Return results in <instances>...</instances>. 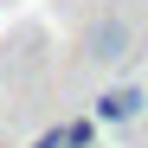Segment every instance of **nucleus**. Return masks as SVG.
<instances>
[{
	"instance_id": "obj_1",
	"label": "nucleus",
	"mask_w": 148,
	"mask_h": 148,
	"mask_svg": "<svg viewBox=\"0 0 148 148\" xmlns=\"http://www.w3.org/2000/svg\"><path fill=\"white\" fill-rule=\"evenodd\" d=\"M129 19L122 13H103V19H90V32H84V58L90 64H122L129 58Z\"/></svg>"
},
{
	"instance_id": "obj_2",
	"label": "nucleus",
	"mask_w": 148,
	"mask_h": 148,
	"mask_svg": "<svg viewBox=\"0 0 148 148\" xmlns=\"http://www.w3.org/2000/svg\"><path fill=\"white\" fill-rule=\"evenodd\" d=\"M142 103H148V90L116 84V90H103V97H97V122H135V116H142Z\"/></svg>"
},
{
	"instance_id": "obj_3",
	"label": "nucleus",
	"mask_w": 148,
	"mask_h": 148,
	"mask_svg": "<svg viewBox=\"0 0 148 148\" xmlns=\"http://www.w3.org/2000/svg\"><path fill=\"white\" fill-rule=\"evenodd\" d=\"M32 148H64V135H58V129H45V135H39Z\"/></svg>"
},
{
	"instance_id": "obj_4",
	"label": "nucleus",
	"mask_w": 148,
	"mask_h": 148,
	"mask_svg": "<svg viewBox=\"0 0 148 148\" xmlns=\"http://www.w3.org/2000/svg\"><path fill=\"white\" fill-rule=\"evenodd\" d=\"M142 110H148V103H142Z\"/></svg>"
}]
</instances>
